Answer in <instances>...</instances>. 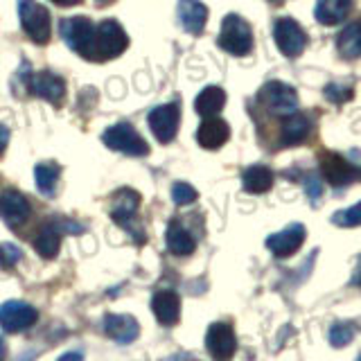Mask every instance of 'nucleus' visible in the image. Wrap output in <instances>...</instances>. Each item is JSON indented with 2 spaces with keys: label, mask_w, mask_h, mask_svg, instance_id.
<instances>
[{
  "label": "nucleus",
  "mask_w": 361,
  "mask_h": 361,
  "mask_svg": "<svg viewBox=\"0 0 361 361\" xmlns=\"http://www.w3.org/2000/svg\"><path fill=\"white\" fill-rule=\"evenodd\" d=\"M129 45L127 32L122 30L120 23L104 20L95 27V41H93V61H106L113 56L122 54Z\"/></svg>",
  "instance_id": "f257e3e1"
},
{
  "label": "nucleus",
  "mask_w": 361,
  "mask_h": 361,
  "mask_svg": "<svg viewBox=\"0 0 361 361\" xmlns=\"http://www.w3.org/2000/svg\"><path fill=\"white\" fill-rule=\"evenodd\" d=\"M219 45L235 56H244L253 48V30L251 25L237 14H228L221 23L219 32Z\"/></svg>",
  "instance_id": "f03ea898"
},
{
  "label": "nucleus",
  "mask_w": 361,
  "mask_h": 361,
  "mask_svg": "<svg viewBox=\"0 0 361 361\" xmlns=\"http://www.w3.org/2000/svg\"><path fill=\"white\" fill-rule=\"evenodd\" d=\"M61 37L73 52L82 54L84 59L93 61V41H95V25L86 16H71L61 20Z\"/></svg>",
  "instance_id": "7ed1b4c3"
},
{
  "label": "nucleus",
  "mask_w": 361,
  "mask_h": 361,
  "mask_svg": "<svg viewBox=\"0 0 361 361\" xmlns=\"http://www.w3.org/2000/svg\"><path fill=\"white\" fill-rule=\"evenodd\" d=\"M18 16L20 25L27 32V37L34 43H48L50 32H52V20L50 11L43 5H39L37 0H18Z\"/></svg>",
  "instance_id": "20e7f679"
},
{
  "label": "nucleus",
  "mask_w": 361,
  "mask_h": 361,
  "mask_svg": "<svg viewBox=\"0 0 361 361\" xmlns=\"http://www.w3.org/2000/svg\"><path fill=\"white\" fill-rule=\"evenodd\" d=\"M102 140H104V145L109 147V149L122 152L127 156H147L149 154V145H147L142 135L127 122H120V124H116V127L106 129L104 135H102Z\"/></svg>",
  "instance_id": "39448f33"
},
{
  "label": "nucleus",
  "mask_w": 361,
  "mask_h": 361,
  "mask_svg": "<svg viewBox=\"0 0 361 361\" xmlns=\"http://www.w3.org/2000/svg\"><path fill=\"white\" fill-rule=\"evenodd\" d=\"M138 206H140V195L133 190H118L116 195H113V210H111V217L116 219L122 228H127L135 240L138 242H145L142 237V228L140 226H133V219H135V212H138Z\"/></svg>",
  "instance_id": "423d86ee"
},
{
  "label": "nucleus",
  "mask_w": 361,
  "mask_h": 361,
  "mask_svg": "<svg viewBox=\"0 0 361 361\" xmlns=\"http://www.w3.org/2000/svg\"><path fill=\"white\" fill-rule=\"evenodd\" d=\"M259 102L278 116H291L298 109V95L291 86L282 82H269L259 90Z\"/></svg>",
  "instance_id": "0eeeda50"
},
{
  "label": "nucleus",
  "mask_w": 361,
  "mask_h": 361,
  "mask_svg": "<svg viewBox=\"0 0 361 361\" xmlns=\"http://www.w3.org/2000/svg\"><path fill=\"white\" fill-rule=\"evenodd\" d=\"M37 319H39V312L27 302L9 300L0 307V325H3V330L9 334L27 330V327L37 323Z\"/></svg>",
  "instance_id": "6e6552de"
},
{
  "label": "nucleus",
  "mask_w": 361,
  "mask_h": 361,
  "mask_svg": "<svg viewBox=\"0 0 361 361\" xmlns=\"http://www.w3.org/2000/svg\"><path fill=\"white\" fill-rule=\"evenodd\" d=\"M274 39H276L278 50L287 56H298L305 50V45H307V37H305L302 27L291 18H280L276 23Z\"/></svg>",
  "instance_id": "1a4fd4ad"
},
{
  "label": "nucleus",
  "mask_w": 361,
  "mask_h": 361,
  "mask_svg": "<svg viewBox=\"0 0 361 361\" xmlns=\"http://www.w3.org/2000/svg\"><path fill=\"white\" fill-rule=\"evenodd\" d=\"M178 120H180V111L178 104H163V106H156L147 122H149L152 133L156 135V140L161 142H172L174 135L178 131Z\"/></svg>",
  "instance_id": "9d476101"
},
{
  "label": "nucleus",
  "mask_w": 361,
  "mask_h": 361,
  "mask_svg": "<svg viewBox=\"0 0 361 361\" xmlns=\"http://www.w3.org/2000/svg\"><path fill=\"white\" fill-rule=\"evenodd\" d=\"M30 212H32L30 201L23 197L20 192L5 190L3 195H0V217H3V221L11 231L20 228V226L27 221Z\"/></svg>",
  "instance_id": "9b49d317"
},
{
  "label": "nucleus",
  "mask_w": 361,
  "mask_h": 361,
  "mask_svg": "<svg viewBox=\"0 0 361 361\" xmlns=\"http://www.w3.org/2000/svg\"><path fill=\"white\" fill-rule=\"evenodd\" d=\"M206 348L214 359H228L237 350V338L228 323H212L206 334Z\"/></svg>",
  "instance_id": "f8f14e48"
},
{
  "label": "nucleus",
  "mask_w": 361,
  "mask_h": 361,
  "mask_svg": "<svg viewBox=\"0 0 361 361\" xmlns=\"http://www.w3.org/2000/svg\"><path fill=\"white\" fill-rule=\"evenodd\" d=\"M27 88L37 97H43L45 102H50V104H61L63 95H66V82L61 77H56L48 71L27 77Z\"/></svg>",
  "instance_id": "ddd939ff"
},
{
  "label": "nucleus",
  "mask_w": 361,
  "mask_h": 361,
  "mask_svg": "<svg viewBox=\"0 0 361 361\" xmlns=\"http://www.w3.org/2000/svg\"><path fill=\"white\" fill-rule=\"evenodd\" d=\"M302 242H305V226L291 224L285 231L271 235L267 240V246L276 257H289L298 251V248L302 246Z\"/></svg>",
  "instance_id": "4468645a"
},
{
  "label": "nucleus",
  "mask_w": 361,
  "mask_h": 361,
  "mask_svg": "<svg viewBox=\"0 0 361 361\" xmlns=\"http://www.w3.org/2000/svg\"><path fill=\"white\" fill-rule=\"evenodd\" d=\"M321 172H323V178L330 180L334 188H343L348 183H353L357 176L355 167L350 165L343 156L332 154V152L321 156Z\"/></svg>",
  "instance_id": "2eb2a0df"
},
{
  "label": "nucleus",
  "mask_w": 361,
  "mask_h": 361,
  "mask_svg": "<svg viewBox=\"0 0 361 361\" xmlns=\"http://www.w3.org/2000/svg\"><path fill=\"white\" fill-rule=\"evenodd\" d=\"M104 332L116 343H131L133 338H138L140 327L133 316L127 314H109L104 319Z\"/></svg>",
  "instance_id": "dca6fc26"
},
{
  "label": "nucleus",
  "mask_w": 361,
  "mask_h": 361,
  "mask_svg": "<svg viewBox=\"0 0 361 361\" xmlns=\"http://www.w3.org/2000/svg\"><path fill=\"white\" fill-rule=\"evenodd\" d=\"M180 27L190 34H201L208 20V7L199 0H178Z\"/></svg>",
  "instance_id": "f3484780"
},
{
  "label": "nucleus",
  "mask_w": 361,
  "mask_h": 361,
  "mask_svg": "<svg viewBox=\"0 0 361 361\" xmlns=\"http://www.w3.org/2000/svg\"><path fill=\"white\" fill-rule=\"evenodd\" d=\"M68 221H48L41 226L39 231V237L34 240V248H37V253L45 259H52L56 253H59L61 248V233L66 228Z\"/></svg>",
  "instance_id": "a211bd4d"
},
{
  "label": "nucleus",
  "mask_w": 361,
  "mask_h": 361,
  "mask_svg": "<svg viewBox=\"0 0 361 361\" xmlns=\"http://www.w3.org/2000/svg\"><path fill=\"white\" fill-rule=\"evenodd\" d=\"M228 135H231L228 124H226L224 120H219V118L210 116L208 120L201 122V127L197 131V140H199V145L203 147V149H219V147L228 140Z\"/></svg>",
  "instance_id": "6ab92c4d"
},
{
  "label": "nucleus",
  "mask_w": 361,
  "mask_h": 361,
  "mask_svg": "<svg viewBox=\"0 0 361 361\" xmlns=\"http://www.w3.org/2000/svg\"><path fill=\"white\" fill-rule=\"evenodd\" d=\"M152 310L156 314L158 323L174 325L180 316V298L174 291H158L152 300Z\"/></svg>",
  "instance_id": "aec40b11"
},
{
  "label": "nucleus",
  "mask_w": 361,
  "mask_h": 361,
  "mask_svg": "<svg viewBox=\"0 0 361 361\" xmlns=\"http://www.w3.org/2000/svg\"><path fill=\"white\" fill-rule=\"evenodd\" d=\"M350 9H353V0H316L314 14L323 25H336L350 14Z\"/></svg>",
  "instance_id": "412c9836"
},
{
  "label": "nucleus",
  "mask_w": 361,
  "mask_h": 361,
  "mask_svg": "<svg viewBox=\"0 0 361 361\" xmlns=\"http://www.w3.org/2000/svg\"><path fill=\"white\" fill-rule=\"evenodd\" d=\"M165 242H167L169 253H174V255H190L197 248L195 237H192L178 221H172L167 226Z\"/></svg>",
  "instance_id": "4be33fe9"
},
{
  "label": "nucleus",
  "mask_w": 361,
  "mask_h": 361,
  "mask_svg": "<svg viewBox=\"0 0 361 361\" xmlns=\"http://www.w3.org/2000/svg\"><path fill=\"white\" fill-rule=\"evenodd\" d=\"M242 185L251 195H262V192L271 190V185H274V172L264 165H253L242 174Z\"/></svg>",
  "instance_id": "5701e85b"
},
{
  "label": "nucleus",
  "mask_w": 361,
  "mask_h": 361,
  "mask_svg": "<svg viewBox=\"0 0 361 361\" xmlns=\"http://www.w3.org/2000/svg\"><path fill=\"white\" fill-rule=\"evenodd\" d=\"M336 48L343 59H359L361 56V20L350 23V25L338 34Z\"/></svg>",
  "instance_id": "b1692460"
},
{
  "label": "nucleus",
  "mask_w": 361,
  "mask_h": 361,
  "mask_svg": "<svg viewBox=\"0 0 361 361\" xmlns=\"http://www.w3.org/2000/svg\"><path fill=\"white\" fill-rule=\"evenodd\" d=\"M226 104V93L219 88V86H208V88H203L197 102H195V109L199 116H214V113H219Z\"/></svg>",
  "instance_id": "393cba45"
},
{
  "label": "nucleus",
  "mask_w": 361,
  "mask_h": 361,
  "mask_svg": "<svg viewBox=\"0 0 361 361\" xmlns=\"http://www.w3.org/2000/svg\"><path fill=\"white\" fill-rule=\"evenodd\" d=\"M307 133H310V120L305 116L291 113V116L282 122V142L285 145H298L300 140L307 138Z\"/></svg>",
  "instance_id": "a878e982"
},
{
  "label": "nucleus",
  "mask_w": 361,
  "mask_h": 361,
  "mask_svg": "<svg viewBox=\"0 0 361 361\" xmlns=\"http://www.w3.org/2000/svg\"><path fill=\"white\" fill-rule=\"evenodd\" d=\"M34 176H37V188L41 195L52 197L56 188V178H59V167L54 163H39L37 169H34Z\"/></svg>",
  "instance_id": "bb28decb"
},
{
  "label": "nucleus",
  "mask_w": 361,
  "mask_h": 361,
  "mask_svg": "<svg viewBox=\"0 0 361 361\" xmlns=\"http://www.w3.org/2000/svg\"><path fill=\"white\" fill-rule=\"evenodd\" d=\"M332 224L343 226V228H350V226H361V201L353 208L332 214Z\"/></svg>",
  "instance_id": "cd10ccee"
},
{
  "label": "nucleus",
  "mask_w": 361,
  "mask_h": 361,
  "mask_svg": "<svg viewBox=\"0 0 361 361\" xmlns=\"http://www.w3.org/2000/svg\"><path fill=\"white\" fill-rule=\"evenodd\" d=\"M353 336H355V327L353 325L336 323L332 330H330V343L334 348H343V345H348L350 341H353Z\"/></svg>",
  "instance_id": "c85d7f7f"
},
{
  "label": "nucleus",
  "mask_w": 361,
  "mask_h": 361,
  "mask_svg": "<svg viewBox=\"0 0 361 361\" xmlns=\"http://www.w3.org/2000/svg\"><path fill=\"white\" fill-rule=\"evenodd\" d=\"M172 199L176 206H190L197 201V190L188 183H174L172 185Z\"/></svg>",
  "instance_id": "c756f323"
},
{
  "label": "nucleus",
  "mask_w": 361,
  "mask_h": 361,
  "mask_svg": "<svg viewBox=\"0 0 361 361\" xmlns=\"http://www.w3.org/2000/svg\"><path fill=\"white\" fill-rule=\"evenodd\" d=\"M325 97L334 102V104H343V102L353 97V88L341 86V84H330V86H325Z\"/></svg>",
  "instance_id": "7c9ffc66"
},
{
  "label": "nucleus",
  "mask_w": 361,
  "mask_h": 361,
  "mask_svg": "<svg viewBox=\"0 0 361 361\" xmlns=\"http://www.w3.org/2000/svg\"><path fill=\"white\" fill-rule=\"evenodd\" d=\"M305 190H307V197L312 201V206L321 201V195H323V185H321V178L316 174H307L305 178Z\"/></svg>",
  "instance_id": "2f4dec72"
},
{
  "label": "nucleus",
  "mask_w": 361,
  "mask_h": 361,
  "mask_svg": "<svg viewBox=\"0 0 361 361\" xmlns=\"http://www.w3.org/2000/svg\"><path fill=\"white\" fill-rule=\"evenodd\" d=\"M20 248L14 246V244H3L0 246V264H5V267H14L18 259H20Z\"/></svg>",
  "instance_id": "473e14b6"
},
{
  "label": "nucleus",
  "mask_w": 361,
  "mask_h": 361,
  "mask_svg": "<svg viewBox=\"0 0 361 361\" xmlns=\"http://www.w3.org/2000/svg\"><path fill=\"white\" fill-rule=\"evenodd\" d=\"M7 142H9V131H7V127H3V124H0V154L5 152Z\"/></svg>",
  "instance_id": "72a5a7b5"
},
{
  "label": "nucleus",
  "mask_w": 361,
  "mask_h": 361,
  "mask_svg": "<svg viewBox=\"0 0 361 361\" xmlns=\"http://www.w3.org/2000/svg\"><path fill=\"white\" fill-rule=\"evenodd\" d=\"M353 285H357V287H361V257L357 259V267H355V274H353Z\"/></svg>",
  "instance_id": "f704fd0d"
},
{
  "label": "nucleus",
  "mask_w": 361,
  "mask_h": 361,
  "mask_svg": "<svg viewBox=\"0 0 361 361\" xmlns=\"http://www.w3.org/2000/svg\"><path fill=\"white\" fill-rule=\"evenodd\" d=\"M52 3L61 5V7H73V5H77V3H82V0H52Z\"/></svg>",
  "instance_id": "c9c22d12"
},
{
  "label": "nucleus",
  "mask_w": 361,
  "mask_h": 361,
  "mask_svg": "<svg viewBox=\"0 0 361 361\" xmlns=\"http://www.w3.org/2000/svg\"><path fill=\"white\" fill-rule=\"evenodd\" d=\"M3 353H5V343H3V338H0V357H3Z\"/></svg>",
  "instance_id": "e433bc0d"
}]
</instances>
